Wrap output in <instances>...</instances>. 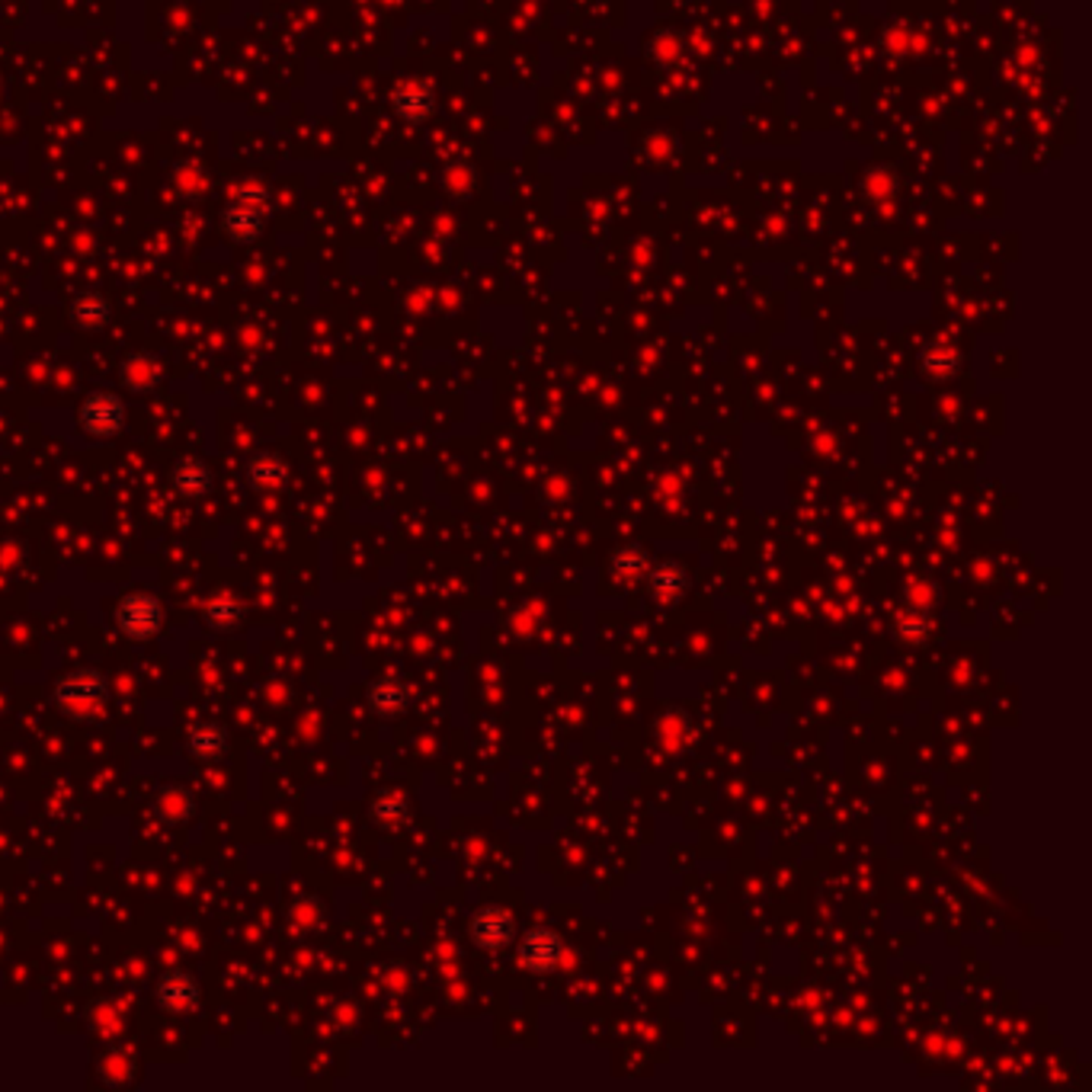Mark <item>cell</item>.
I'll use <instances>...</instances> for the list:
<instances>
[{
  "instance_id": "ac0fdd59",
  "label": "cell",
  "mask_w": 1092,
  "mask_h": 1092,
  "mask_svg": "<svg viewBox=\"0 0 1092 1092\" xmlns=\"http://www.w3.org/2000/svg\"><path fill=\"white\" fill-rule=\"evenodd\" d=\"M232 202H244V206H253L260 212H273V189L263 183V180H240L232 186Z\"/></svg>"
},
{
  "instance_id": "7a4b0ae2",
  "label": "cell",
  "mask_w": 1092,
  "mask_h": 1092,
  "mask_svg": "<svg viewBox=\"0 0 1092 1092\" xmlns=\"http://www.w3.org/2000/svg\"><path fill=\"white\" fill-rule=\"evenodd\" d=\"M113 624L132 644L155 641L157 634L163 631V603H160V596L148 593V590L126 593L116 603V609H113Z\"/></svg>"
},
{
  "instance_id": "ba28073f",
  "label": "cell",
  "mask_w": 1092,
  "mask_h": 1092,
  "mask_svg": "<svg viewBox=\"0 0 1092 1092\" xmlns=\"http://www.w3.org/2000/svg\"><path fill=\"white\" fill-rule=\"evenodd\" d=\"M155 814L167 824V827H180L196 814V798L186 785L180 781H167L160 785L155 794Z\"/></svg>"
},
{
  "instance_id": "7c38bea8",
  "label": "cell",
  "mask_w": 1092,
  "mask_h": 1092,
  "mask_svg": "<svg viewBox=\"0 0 1092 1092\" xmlns=\"http://www.w3.org/2000/svg\"><path fill=\"white\" fill-rule=\"evenodd\" d=\"M516 933L513 926V917L506 910H481L474 920H471V936L477 945L484 948H500L506 945L510 938Z\"/></svg>"
},
{
  "instance_id": "ffe728a7",
  "label": "cell",
  "mask_w": 1092,
  "mask_h": 1092,
  "mask_svg": "<svg viewBox=\"0 0 1092 1092\" xmlns=\"http://www.w3.org/2000/svg\"><path fill=\"white\" fill-rule=\"evenodd\" d=\"M0 100H3V78H0Z\"/></svg>"
},
{
  "instance_id": "52a82bcc",
  "label": "cell",
  "mask_w": 1092,
  "mask_h": 1092,
  "mask_svg": "<svg viewBox=\"0 0 1092 1092\" xmlns=\"http://www.w3.org/2000/svg\"><path fill=\"white\" fill-rule=\"evenodd\" d=\"M215 477H212V469L196 459V456H186L180 459L173 469H170V487L176 490V497L183 500H202L209 490H212Z\"/></svg>"
},
{
  "instance_id": "2e32d148",
  "label": "cell",
  "mask_w": 1092,
  "mask_h": 1092,
  "mask_svg": "<svg viewBox=\"0 0 1092 1092\" xmlns=\"http://www.w3.org/2000/svg\"><path fill=\"white\" fill-rule=\"evenodd\" d=\"M366 702H369V708L376 711V714H397V711H404L407 708V702H410V689H407V683H400V680H376V683H369V689H366Z\"/></svg>"
},
{
  "instance_id": "5bb4252c",
  "label": "cell",
  "mask_w": 1092,
  "mask_h": 1092,
  "mask_svg": "<svg viewBox=\"0 0 1092 1092\" xmlns=\"http://www.w3.org/2000/svg\"><path fill=\"white\" fill-rule=\"evenodd\" d=\"M68 314H71V320H75V327L87 330V333H96V330H103V327L109 324L113 308H109V302H106L100 292L87 289V292H80L78 299L71 302Z\"/></svg>"
},
{
  "instance_id": "9a60e30c",
  "label": "cell",
  "mask_w": 1092,
  "mask_h": 1092,
  "mask_svg": "<svg viewBox=\"0 0 1092 1092\" xmlns=\"http://www.w3.org/2000/svg\"><path fill=\"white\" fill-rule=\"evenodd\" d=\"M170 183H173L176 196H183V199H189V202L209 196V189H212V176H209V170H206L199 160H183V163H176Z\"/></svg>"
},
{
  "instance_id": "e0dca14e",
  "label": "cell",
  "mask_w": 1092,
  "mask_h": 1092,
  "mask_svg": "<svg viewBox=\"0 0 1092 1092\" xmlns=\"http://www.w3.org/2000/svg\"><path fill=\"white\" fill-rule=\"evenodd\" d=\"M561 955V942L557 936L551 933H532V936L523 942V961L536 971H545V968H554Z\"/></svg>"
},
{
  "instance_id": "8992f818",
  "label": "cell",
  "mask_w": 1092,
  "mask_h": 1092,
  "mask_svg": "<svg viewBox=\"0 0 1092 1092\" xmlns=\"http://www.w3.org/2000/svg\"><path fill=\"white\" fill-rule=\"evenodd\" d=\"M186 750L196 763H219L228 756L232 750V737H228V727L219 724V721H199L189 727L186 734Z\"/></svg>"
},
{
  "instance_id": "6da1fadb",
  "label": "cell",
  "mask_w": 1092,
  "mask_h": 1092,
  "mask_svg": "<svg viewBox=\"0 0 1092 1092\" xmlns=\"http://www.w3.org/2000/svg\"><path fill=\"white\" fill-rule=\"evenodd\" d=\"M52 702L71 721H96L109 708V680L93 667H80L55 680Z\"/></svg>"
},
{
  "instance_id": "4fadbf2b",
  "label": "cell",
  "mask_w": 1092,
  "mask_h": 1092,
  "mask_svg": "<svg viewBox=\"0 0 1092 1092\" xmlns=\"http://www.w3.org/2000/svg\"><path fill=\"white\" fill-rule=\"evenodd\" d=\"M119 382H122V389L135 391V394L157 389V382H160V363H157L155 356H148V353L126 356L122 366H119Z\"/></svg>"
},
{
  "instance_id": "30bf717a",
  "label": "cell",
  "mask_w": 1092,
  "mask_h": 1092,
  "mask_svg": "<svg viewBox=\"0 0 1092 1092\" xmlns=\"http://www.w3.org/2000/svg\"><path fill=\"white\" fill-rule=\"evenodd\" d=\"M391 103H394V113L407 122H420L433 113V93L426 83L420 80H404L394 87L391 93Z\"/></svg>"
},
{
  "instance_id": "3957f363",
  "label": "cell",
  "mask_w": 1092,
  "mask_h": 1092,
  "mask_svg": "<svg viewBox=\"0 0 1092 1092\" xmlns=\"http://www.w3.org/2000/svg\"><path fill=\"white\" fill-rule=\"evenodd\" d=\"M129 407L116 391H90L78 407V426L90 439H116L126 430Z\"/></svg>"
},
{
  "instance_id": "9c48e42d",
  "label": "cell",
  "mask_w": 1092,
  "mask_h": 1092,
  "mask_svg": "<svg viewBox=\"0 0 1092 1092\" xmlns=\"http://www.w3.org/2000/svg\"><path fill=\"white\" fill-rule=\"evenodd\" d=\"M263 228H266V212H260L253 206L232 202L222 212V232L232 244H253V240H260Z\"/></svg>"
},
{
  "instance_id": "277c9868",
  "label": "cell",
  "mask_w": 1092,
  "mask_h": 1092,
  "mask_svg": "<svg viewBox=\"0 0 1092 1092\" xmlns=\"http://www.w3.org/2000/svg\"><path fill=\"white\" fill-rule=\"evenodd\" d=\"M155 1003L170 1015H189L202 1007V984L186 968H167L155 981Z\"/></svg>"
},
{
  "instance_id": "5b68a950",
  "label": "cell",
  "mask_w": 1092,
  "mask_h": 1092,
  "mask_svg": "<svg viewBox=\"0 0 1092 1092\" xmlns=\"http://www.w3.org/2000/svg\"><path fill=\"white\" fill-rule=\"evenodd\" d=\"M286 481H289V465H286V459L279 452L260 449V452L247 456V462H244V484L253 494H273Z\"/></svg>"
},
{
  "instance_id": "d6986e66",
  "label": "cell",
  "mask_w": 1092,
  "mask_h": 1092,
  "mask_svg": "<svg viewBox=\"0 0 1092 1092\" xmlns=\"http://www.w3.org/2000/svg\"><path fill=\"white\" fill-rule=\"evenodd\" d=\"M90 247H93V235H90V232H78V235H75V250H83V253H87Z\"/></svg>"
},
{
  "instance_id": "8fae6325",
  "label": "cell",
  "mask_w": 1092,
  "mask_h": 1092,
  "mask_svg": "<svg viewBox=\"0 0 1092 1092\" xmlns=\"http://www.w3.org/2000/svg\"><path fill=\"white\" fill-rule=\"evenodd\" d=\"M244 603H240V596H235V593H228V590H222V593H212L209 600H206V609H202V622L209 624L212 631H219V634H228V631H235L237 624L244 622Z\"/></svg>"
}]
</instances>
